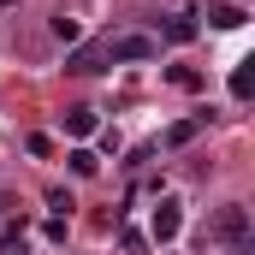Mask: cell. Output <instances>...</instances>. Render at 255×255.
<instances>
[{
    "mask_svg": "<svg viewBox=\"0 0 255 255\" xmlns=\"http://www.w3.org/2000/svg\"><path fill=\"white\" fill-rule=\"evenodd\" d=\"M101 65H107V54H101V48H77V54L65 60V71H77V77H89V71H101Z\"/></svg>",
    "mask_w": 255,
    "mask_h": 255,
    "instance_id": "obj_6",
    "label": "cell"
},
{
    "mask_svg": "<svg viewBox=\"0 0 255 255\" xmlns=\"http://www.w3.org/2000/svg\"><path fill=\"white\" fill-rule=\"evenodd\" d=\"M54 36H60V42H77V18H65V12H60V18H54Z\"/></svg>",
    "mask_w": 255,
    "mask_h": 255,
    "instance_id": "obj_14",
    "label": "cell"
},
{
    "mask_svg": "<svg viewBox=\"0 0 255 255\" xmlns=\"http://www.w3.org/2000/svg\"><path fill=\"white\" fill-rule=\"evenodd\" d=\"M48 208H54V220H71V208H77V202H71L65 190H48Z\"/></svg>",
    "mask_w": 255,
    "mask_h": 255,
    "instance_id": "obj_13",
    "label": "cell"
},
{
    "mask_svg": "<svg viewBox=\"0 0 255 255\" xmlns=\"http://www.w3.org/2000/svg\"><path fill=\"white\" fill-rule=\"evenodd\" d=\"M232 255H255V244H250V238H244V244H232Z\"/></svg>",
    "mask_w": 255,
    "mask_h": 255,
    "instance_id": "obj_15",
    "label": "cell"
},
{
    "mask_svg": "<svg viewBox=\"0 0 255 255\" xmlns=\"http://www.w3.org/2000/svg\"><path fill=\"white\" fill-rule=\"evenodd\" d=\"M0 255H24V220H12L0 232Z\"/></svg>",
    "mask_w": 255,
    "mask_h": 255,
    "instance_id": "obj_11",
    "label": "cell"
},
{
    "mask_svg": "<svg viewBox=\"0 0 255 255\" xmlns=\"http://www.w3.org/2000/svg\"><path fill=\"white\" fill-rule=\"evenodd\" d=\"M148 232H154V244H172V238L184 232V208H178L172 196H160V208L148 214Z\"/></svg>",
    "mask_w": 255,
    "mask_h": 255,
    "instance_id": "obj_3",
    "label": "cell"
},
{
    "mask_svg": "<svg viewBox=\"0 0 255 255\" xmlns=\"http://www.w3.org/2000/svg\"><path fill=\"white\" fill-rule=\"evenodd\" d=\"M101 54H107L113 65H136V60H154V54H160V42L130 30V36H107V42H101Z\"/></svg>",
    "mask_w": 255,
    "mask_h": 255,
    "instance_id": "obj_1",
    "label": "cell"
},
{
    "mask_svg": "<svg viewBox=\"0 0 255 255\" xmlns=\"http://www.w3.org/2000/svg\"><path fill=\"white\" fill-rule=\"evenodd\" d=\"M65 160H71V172H77V178H95V172H101V160H95L89 148H71Z\"/></svg>",
    "mask_w": 255,
    "mask_h": 255,
    "instance_id": "obj_10",
    "label": "cell"
},
{
    "mask_svg": "<svg viewBox=\"0 0 255 255\" xmlns=\"http://www.w3.org/2000/svg\"><path fill=\"white\" fill-rule=\"evenodd\" d=\"M95 125H101L95 107H65V130H71V136H95Z\"/></svg>",
    "mask_w": 255,
    "mask_h": 255,
    "instance_id": "obj_5",
    "label": "cell"
},
{
    "mask_svg": "<svg viewBox=\"0 0 255 255\" xmlns=\"http://www.w3.org/2000/svg\"><path fill=\"white\" fill-rule=\"evenodd\" d=\"M202 125H208V113H196V119H178V125H166V148H184V142H196V136H202Z\"/></svg>",
    "mask_w": 255,
    "mask_h": 255,
    "instance_id": "obj_4",
    "label": "cell"
},
{
    "mask_svg": "<svg viewBox=\"0 0 255 255\" xmlns=\"http://www.w3.org/2000/svg\"><path fill=\"white\" fill-rule=\"evenodd\" d=\"M6 6H18V0H0V12H6Z\"/></svg>",
    "mask_w": 255,
    "mask_h": 255,
    "instance_id": "obj_16",
    "label": "cell"
},
{
    "mask_svg": "<svg viewBox=\"0 0 255 255\" xmlns=\"http://www.w3.org/2000/svg\"><path fill=\"white\" fill-rule=\"evenodd\" d=\"M166 83L172 89H202V71L196 65H166Z\"/></svg>",
    "mask_w": 255,
    "mask_h": 255,
    "instance_id": "obj_9",
    "label": "cell"
},
{
    "mask_svg": "<svg viewBox=\"0 0 255 255\" xmlns=\"http://www.w3.org/2000/svg\"><path fill=\"white\" fill-rule=\"evenodd\" d=\"M208 24L214 30H238L244 24V6H208Z\"/></svg>",
    "mask_w": 255,
    "mask_h": 255,
    "instance_id": "obj_8",
    "label": "cell"
},
{
    "mask_svg": "<svg viewBox=\"0 0 255 255\" xmlns=\"http://www.w3.org/2000/svg\"><path fill=\"white\" fill-rule=\"evenodd\" d=\"M220 244H244L250 238V208L244 202H226V208H214V226H208Z\"/></svg>",
    "mask_w": 255,
    "mask_h": 255,
    "instance_id": "obj_2",
    "label": "cell"
},
{
    "mask_svg": "<svg viewBox=\"0 0 255 255\" xmlns=\"http://www.w3.org/2000/svg\"><path fill=\"white\" fill-rule=\"evenodd\" d=\"M232 95H238V101L255 95V60H238V71H232Z\"/></svg>",
    "mask_w": 255,
    "mask_h": 255,
    "instance_id": "obj_7",
    "label": "cell"
},
{
    "mask_svg": "<svg viewBox=\"0 0 255 255\" xmlns=\"http://www.w3.org/2000/svg\"><path fill=\"white\" fill-rule=\"evenodd\" d=\"M166 36H172V42H190V36H196V18H190V12H178V18L166 24Z\"/></svg>",
    "mask_w": 255,
    "mask_h": 255,
    "instance_id": "obj_12",
    "label": "cell"
}]
</instances>
